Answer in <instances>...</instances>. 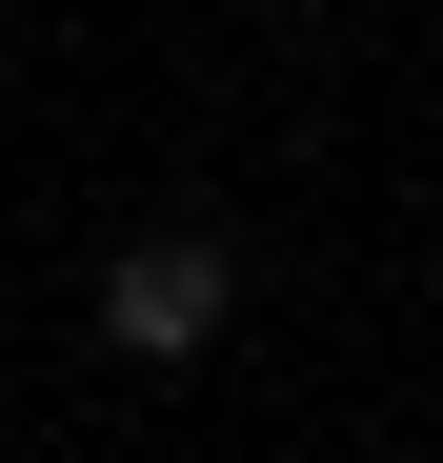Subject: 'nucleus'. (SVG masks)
Masks as SVG:
<instances>
[{
  "mask_svg": "<svg viewBox=\"0 0 443 463\" xmlns=\"http://www.w3.org/2000/svg\"><path fill=\"white\" fill-rule=\"evenodd\" d=\"M222 302H242V262H222L202 222H162V242H121V262H101V343H121V363H202V343H222Z\"/></svg>",
  "mask_w": 443,
  "mask_h": 463,
  "instance_id": "f257e3e1",
  "label": "nucleus"
}]
</instances>
